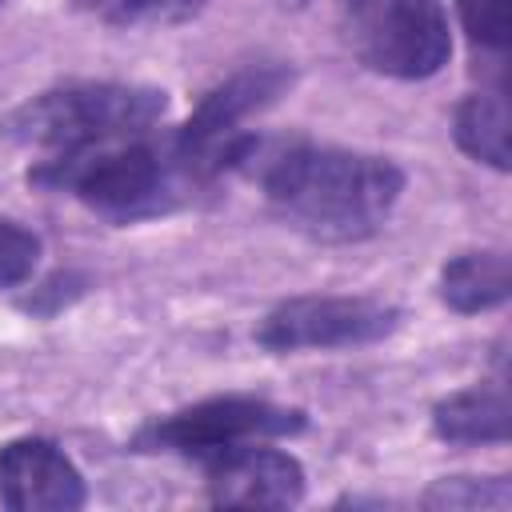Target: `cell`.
I'll use <instances>...</instances> for the list:
<instances>
[{
	"mask_svg": "<svg viewBox=\"0 0 512 512\" xmlns=\"http://www.w3.org/2000/svg\"><path fill=\"white\" fill-rule=\"evenodd\" d=\"M88 500L80 468L60 444L20 436L0 448V504L12 512H72Z\"/></svg>",
	"mask_w": 512,
	"mask_h": 512,
	"instance_id": "ba28073f",
	"label": "cell"
},
{
	"mask_svg": "<svg viewBox=\"0 0 512 512\" xmlns=\"http://www.w3.org/2000/svg\"><path fill=\"white\" fill-rule=\"evenodd\" d=\"M36 260H40V240L28 228H20L16 220L0 216V288L24 284L36 268Z\"/></svg>",
	"mask_w": 512,
	"mask_h": 512,
	"instance_id": "2e32d148",
	"label": "cell"
},
{
	"mask_svg": "<svg viewBox=\"0 0 512 512\" xmlns=\"http://www.w3.org/2000/svg\"><path fill=\"white\" fill-rule=\"evenodd\" d=\"M244 168L268 196L272 212L312 240H364L396 208L404 192V172L388 156H368L336 144L276 140L256 136L240 152Z\"/></svg>",
	"mask_w": 512,
	"mask_h": 512,
	"instance_id": "6da1fadb",
	"label": "cell"
},
{
	"mask_svg": "<svg viewBox=\"0 0 512 512\" xmlns=\"http://www.w3.org/2000/svg\"><path fill=\"white\" fill-rule=\"evenodd\" d=\"M352 52L380 76L424 80L452 56L440 0H336Z\"/></svg>",
	"mask_w": 512,
	"mask_h": 512,
	"instance_id": "5b68a950",
	"label": "cell"
},
{
	"mask_svg": "<svg viewBox=\"0 0 512 512\" xmlns=\"http://www.w3.org/2000/svg\"><path fill=\"white\" fill-rule=\"evenodd\" d=\"M452 136L472 160L508 172V104L500 92L464 96L452 116Z\"/></svg>",
	"mask_w": 512,
	"mask_h": 512,
	"instance_id": "7c38bea8",
	"label": "cell"
},
{
	"mask_svg": "<svg viewBox=\"0 0 512 512\" xmlns=\"http://www.w3.org/2000/svg\"><path fill=\"white\" fill-rule=\"evenodd\" d=\"M400 328V308L372 296H296L276 304L256 340L268 352H304V348H360L392 336Z\"/></svg>",
	"mask_w": 512,
	"mask_h": 512,
	"instance_id": "52a82bcc",
	"label": "cell"
},
{
	"mask_svg": "<svg viewBox=\"0 0 512 512\" xmlns=\"http://www.w3.org/2000/svg\"><path fill=\"white\" fill-rule=\"evenodd\" d=\"M32 184L52 188V192H72L88 208L104 216H120V220L164 212L184 192L196 188L188 172L180 168L172 140L156 144L148 132L76 148L64 156H48L44 164L32 168Z\"/></svg>",
	"mask_w": 512,
	"mask_h": 512,
	"instance_id": "7a4b0ae2",
	"label": "cell"
},
{
	"mask_svg": "<svg viewBox=\"0 0 512 512\" xmlns=\"http://www.w3.org/2000/svg\"><path fill=\"white\" fill-rule=\"evenodd\" d=\"M420 504L424 508H508L512 484L504 476H444L424 492Z\"/></svg>",
	"mask_w": 512,
	"mask_h": 512,
	"instance_id": "4fadbf2b",
	"label": "cell"
},
{
	"mask_svg": "<svg viewBox=\"0 0 512 512\" xmlns=\"http://www.w3.org/2000/svg\"><path fill=\"white\" fill-rule=\"evenodd\" d=\"M432 432L444 444H504L512 432V408L504 384H476L452 392L432 408Z\"/></svg>",
	"mask_w": 512,
	"mask_h": 512,
	"instance_id": "30bf717a",
	"label": "cell"
},
{
	"mask_svg": "<svg viewBox=\"0 0 512 512\" xmlns=\"http://www.w3.org/2000/svg\"><path fill=\"white\" fill-rule=\"evenodd\" d=\"M84 12L100 16L104 24H152V20H180L200 0H76Z\"/></svg>",
	"mask_w": 512,
	"mask_h": 512,
	"instance_id": "5bb4252c",
	"label": "cell"
},
{
	"mask_svg": "<svg viewBox=\"0 0 512 512\" xmlns=\"http://www.w3.org/2000/svg\"><path fill=\"white\" fill-rule=\"evenodd\" d=\"M292 88L288 64H244L228 80H220L184 120V128L172 136V152L192 184L212 180L224 168H236L240 152L248 148V132L240 128L256 112L272 108Z\"/></svg>",
	"mask_w": 512,
	"mask_h": 512,
	"instance_id": "277c9868",
	"label": "cell"
},
{
	"mask_svg": "<svg viewBox=\"0 0 512 512\" xmlns=\"http://www.w3.org/2000/svg\"><path fill=\"white\" fill-rule=\"evenodd\" d=\"M508 4L512 0H456V12H460L464 32L480 48L504 52L508 48V36H512V8Z\"/></svg>",
	"mask_w": 512,
	"mask_h": 512,
	"instance_id": "9a60e30c",
	"label": "cell"
},
{
	"mask_svg": "<svg viewBox=\"0 0 512 512\" xmlns=\"http://www.w3.org/2000/svg\"><path fill=\"white\" fill-rule=\"evenodd\" d=\"M208 468V496L212 504L228 508H288L304 500V468L296 456L268 448L264 440L228 448Z\"/></svg>",
	"mask_w": 512,
	"mask_h": 512,
	"instance_id": "9c48e42d",
	"label": "cell"
},
{
	"mask_svg": "<svg viewBox=\"0 0 512 512\" xmlns=\"http://www.w3.org/2000/svg\"><path fill=\"white\" fill-rule=\"evenodd\" d=\"M508 256L504 252H464L440 272V300L452 312H488L508 300Z\"/></svg>",
	"mask_w": 512,
	"mask_h": 512,
	"instance_id": "8fae6325",
	"label": "cell"
},
{
	"mask_svg": "<svg viewBox=\"0 0 512 512\" xmlns=\"http://www.w3.org/2000/svg\"><path fill=\"white\" fill-rule=\"evenodd\" d=\"M168 96L148 84H116V80H80L52 92L32 96L12 116V136L48 148L52 156L108 144L120 136L152 132V124L164 116Z\"/></svg>",
	"mask_w": 512,
	"mask_h": 512,
	"instance_id": "3957f363",
	"label": "cell"
},
{
	"mask_svg": "<svg viewBox=\"0 0 512 512\" xmlns=\"http://www.w3.org/2000/svg\"><path fill=\"white\" fill-rule=\"evenodd\" d=\"M300 428H304L300 408L272 404L260 396H212L164 420L144 424L132 436V444L140 452H176V456H192L204 464L228 448H240L252 440L296 436Z\"/></svg>",
	"mask_w": 512,
	"mask_h": 512,
	"instance_id": "8992f818",
	"label": "cell"
}]
</instances>
